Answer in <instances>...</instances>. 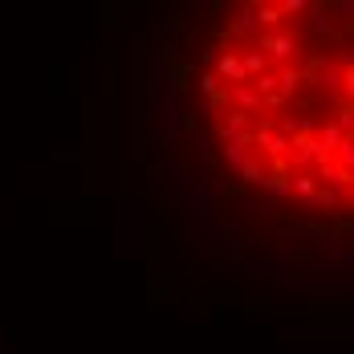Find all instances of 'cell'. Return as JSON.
<instances>
[{
  "label": "cell",
  "mask_w": 354,
  "mask_h": 354,
  "mask_svg": "<svg viewBox=\"0 0 354 354\" xmlns=\"http://www.w3.org/2000/svg\"><path fill=\"white\" fill-rule=\"evenodd\" d=\"M204 102L241 179L354 216V0L241 4L204 49Z\"/></svg>",
  "instance_id": "6da1fadb"
}]
</instances>
